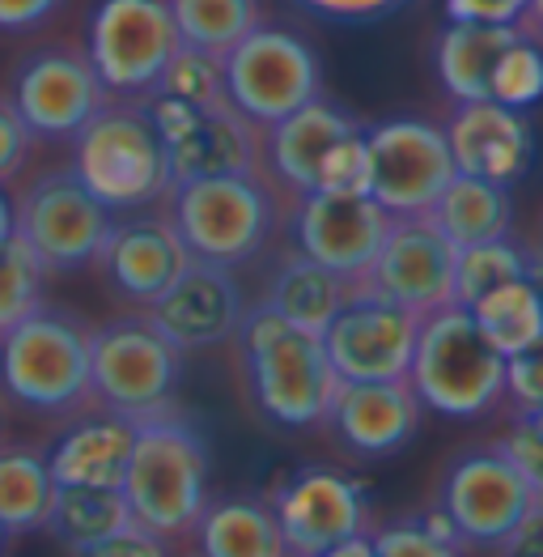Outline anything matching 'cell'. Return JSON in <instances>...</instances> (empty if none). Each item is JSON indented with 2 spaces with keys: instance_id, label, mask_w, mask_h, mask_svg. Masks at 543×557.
Returning <instances> with one entry per match:
<instances>
[{
  "instance_id": "7",
  "label": "cell",
  "mask_w": 543,
  "mask_h": 557,
  "mask_svg": "<svg viewBox=\"0 0 543 557\" xmlns=\"http://www.w3.org/2000/svg\"><path fill=\"white\" fill-rule=\"evenodd\" d=\"M182 349H175L144 311L90 327V409L144 421L175 409L182 383Z\"/></svg>"
},
{
  "instance_id": "20",
  "label": "cell",
  "mask_w": 543,
  "mask_h": 557,
  "mask_svg": "<svg viewBox=\"0 0 543 557\" xmlns=\"http://www.w3.org/2000/svg\"><path fill=\"white\" fill-rule=\"evenodd\" d=\"M242 311H247V298L233 269L204 264V260H187L179 277L166 285V294L144 307L157 332L182 354L217 349L233 341Z\"/></svg>"
},
{
  "instance_id": "1",
  "label": "cell",
  "mask_w": 543,
  "mask_h": 557,
  "mask_svg": "<svg viewBox=\"0 0 543 557\" xmlns=\"http://www.w3.org/2000/svg\"><path fill=\"white\" fill-rule=\"evenodd\" d=\"M238 362L247 374V392L255 409L280 430H315L336 392V371L323 349V336L289 324L268 302L242 311L238 332Z\"/></svg>"
},
{
  "instance_id": "42",
  "label": "cell",
  "mask_w": 543,
  "mask_h": 557,
  "mask_svg": "<svg viewBox=\"0 0 543 557\" xmlns=\"http://www.w3.org/2000/svg\"><path fill=\"white\" fill-rule=\"evenodd\" d=\"M73 557H171V541L144 532L140 523H128L124 532L98 541V545H90V549H77Z\"/></svg>"
},
{
  "instance_id": "25",
  "label": "cell",
  "mask_w": 543,
  "mask_h": 557,
  "mask_svg": "<svg viewBox=\"0 0 543 557\" xmlns=\"http://www.w3.org/2000/svg\"><path fill=\"white\" fill-rule=\"evenodd\" d=\"M191 541L195 557H289L268 498L255 494L209 498L191 528Z\"/></svg>"
},
{
  "instance_id": "11",
  "label": "cell",
  "mask_w": 543,
  "mask_h": 557,
  "mask_svg": "<svg viewBox=\"0 0 543 557\" xmlns=\"http://www.w3.org/2000/svg\"><path fill=\"white\" fill-rule=\"evenodd\" d=\"M182 47L166 0H98L86 55L111 98H144Z\"/></svg>"
},
{
  "instance_id": "8",
  "label": "cell",
  "mask_w": 543,
  "mask_h": 557,
  "mask_svg": "<svg viewBox=\"0 0 543 557\" xmlns=\"http://www.w3.org/2000/svg\"><path fill=\"white\" fill-rule=\"evenodd\" d=\"M229 107L260 133L323 94L315 47L285 26H255L222 55Z\"/></svg>"
},
{
  "instance_id": "30",
  "label": "cell",
  "mask_w": 543,
  "mask_h": 557,
  "mask_svg": "<svg viewBox=\"0 0 543 557\" xmlns=\"http://www.w3.org/2000/svg\"><path fill=\"white\" fill-rule=\"evenodd\" d=\"M132 523L124 490H102V485H55L47 528L68 554L90 549L98 541L124 532Z\"/></svg>"
},
{
  "instance_id": "16",
  "label": "cell",
  "mask_w": 543,
  "mask_h": 557,
  "mask_svg": "<svg viewBox=\"0 0 543 557\" xmlns=\"http://www.w3.org/2000/svg\"><path fill=\"white\" fill-rule=\"evenodd\" d=\"M454 285V247L442 231L420 213V218H395L382 238L378 256L369 260L357 289L387 298L412 315H433L438 307L451 302Z\"/></svg>"
},
{
  "instance_id": "6",
  "label": "cell",
  "mask_w": 543,
  "mask_h": 557,
  "mask_svg": "<svg viewBox=\"0 0 543 557\" xmlns=\"http://www.w3.org/2000/svg\"><path fill=\"white\" fill-rule=\"evenodd\" d=\"M162 213L171 218L191 260L222 269L251 264L276 231V196L264 171L171 184Z\"/></svg>"
},
{
  "instance_id": "33",
  "label": "cell",
  "mask_w": 543,
  "mask_h": 557,
  "mask_svg": "<svg viewBox=\"0 0 543 557\" xmlns=\"http://www.w3.org/2000/svg\"><path fill=\"white\" fill-rule=\"evenodd\" d=\"M182 47L226 55L242 35L260 26V0H166Z\"/></svg>"
},
{
  "instance_id": "13",
  "label": "cell",
  "mask_w": 543,
  "mask_h": 557,
  "mask_svg": "<svg viewBox=\"0 0 543 557\" xmlns=\"http://www.w3.org/2000/svg\"><path fill=\"white\" fill-rule=\"evenodd\" d=\"M144 107L166 140L175 184L260 171V128L247 124L229 107V98L213 107H191L166 94H144Z\"/></svg>"
},
{
  "instance_id": "47",
  "label": "cell",
  "mask_w": 543,
  "mask_h": 557,
  "mask_svg": "<svg viewBox=\"0 0 543 557\" xmlns=\"http://www.w3.org/2000/svg\"><path fill=\"white\" fill-rule=\"evenodd\" d=\"M318 557H378V554H374V541H369V532H362V536H349V541H340V545L323 549Z\"/></svg>"
},
{
  "instance_id": "27",
  "label": "cell",
  "mask_w": 543,
  "mask_h": 557,
  "mask_svg": "<svg viewBox=\"0 0 543 557\" xmlns=\"http://www.w3.org/2000/svg\"><path fill=\"white\" fill-rule=\"evenodd\" d=\"M518 39V26H489V22H451L438 47H433V64H438V82L454 102H484L489 82H493V64L505 47Z\"/></svg>"
},
{
  "instance_id": "28",
  "label": "cell",
  "mask_w": 543,
  "mask_h": 557,
  "mask_svg": "<svg viewBox=\"0 0 543 557\" xmlns=\"http://www.w3.org/2000/svg\"><path fill=\"white\" fill-rule=\"evenodd\" d=\"M425 218L458 251V247H471V243L505 238L514 226V200H509V187L471 180V175H454Z\"/></svg>"
},
{
  "instance_id": "10",
  "label": "cell",
  "mask_w": 543,
  "mask_h": 557,
  "mask_svg": "<svg viewBox=\"0 0 543 557\" xmlns=\"http://www.w3.org/2000/svg\"><path fill=\"white\" fill-rule=\"evenodd\" d=\"M535 503L540 494L531 490V481L514 468L497 443H489L454 456L446 465L433 511L451 523L454 541L463 549H497Z\"/></svg>"
},
{
  "instance_id": "29",
  "label": "cell",
  "mask_w": 543,
  "mask_h": 557,
  "mask_svg": "<svg viewBox=\"0 0 543 557\" xmlns=\"http://www.w3.org/2000/svg\"><path fill=\"white\" fill-rule=\"evenodd\" d=\"M55 498V481L47 468V451L9 443L0 447V532L26 536L43 532Z\"/></svg>"
},
{
  "instance_id": "4",
  "label": "cell",
  "mask_w": 543,
  "mask_h": 557,
  "mask_svg": "<svg viewBox=\"0 0 543 557\" xmlns=\"http://www.w3.org/2000/svg\"><path fill=\"white\" fill-rule=\"evenodd\" d=\"M73 175L111 213H136L166 200L175 184L171 153L144 98H111L73 133Z\"/></svg>"
},
{
  "instance_id": "35",
  "label": "cell",
  "mask_w": 543,
  "mask_h": 557,
  "mask_svg": "<svg viewBox=\"0 0 543 557\" xmlns=\"http://www.w3.org/2000/svg\"><path fill=\"white\" fill-rule=\"evenodd\" d=\"M378 557H463V545L454 541L451 523L438 511L404 515L369 532Z\"/></svg>"
},
{
  "instance_id": "43",
  "label": "cell",
  "mask_w": 543,
  "mask_h": 557,
  "mask_svg": "<svg viewBox=\"0 0 543 557\" xmlns=\"http://www.w3.org/2000/svg\"><path fill=\"white\" fill-rule=\"evenodd\" d=\"M527 0H446V22H489V26H518Z\"/></svg>"
},
{
  "instance_id": "22",
  "label": "cell",
  "mask_w": 543,
  "mask_h": 557,
  "mask_svg": "<svg viewBox=\"0 0 543 557\" xmlns=\"http://www.w3.org/2000/svg\"><path fill=\"white\" fill-rule=\"evenodd\" d=\"M451 145L454 171L489 184H518L535 162V133L527 111L501 107L493 98L484 102H454L451 124L442 128Z\"/></svg>"
},
{
  "instance_id": "15",
  "label": "cell",
  "mask_w": 543,
  "mask_h": 557,
  "mask_svg": "<svg viewBox=\"0 0 543 557\" xmlns=\"http://www.w3.org/2000/svg\"><path fill=\"white\" fill-rule=\"evenodd\" d=\"M289 557H318L323 549L369 532V498L340 468L306 465L276 481L268 494Z\"/></svg>"
},
{
  "instance_id": "23",
  "label": "cell",
  "mask_w": 543,
  "mask_h": 557,
  "mask_svg": "<svg viewBox=\"0 0 543 557\" xmlns=\"http://www.w3.org/2000/svg\"><path fill=\"white\" fill-rule=\"evenodd\" d=\"M357 128L362 124L349 111H340L336 102H327L318 94L315 102L298 107L293 115H285L272 128H264V137H260V162L268 166L272 180L298 200L306 191H318V171H323L327 153L349 137V133H357Z\"/></svg>"
},
{
  "instance_id": "51",
  "label": "cell",
  "mask_w": 543,
  "mask_h": 557,
  "mask_svg": "<svg viewBox=\"0 0 543 557\" xmlns=\"http://www.w3.org/2000/svg\"><path fill=\"white\" fill-rule=\"evenodd\" d=\"M4 541H9V536H4V532H0V549H4Z\"/></svg>"
},
{
  "instance_id": "12",
  "label": "cell",
  "mask_w": 543,
  "mask_h": 557,
  "mask_svg": "<svg viewBox=\"0 0 543 557\" xmlns=\"http://www.w3.org/2000/svg\"><path fill=\"white\" fill-rule=\"evenodd\" d=\"M369 149V196L391 218H420L451 184L454 158L446 133L429 120H387L365 128Z\"/></svg>"
},
{
  "instance_id": "37",
  "label": "cell",
  "mask_w": 543,
  "mask_h": 557,
  "mask_svg": "<svg viewBox=\"0 0 543 557\" xmlns=\"http://www.w3.org/2000/svg\"><path fill=\"white\" fill-rule=\"evenodd\" d=\"M489 98L501 102V107H514V111H527V107L543 102V47L535 39H527L522 30L497 55Z\"/></svg>"
},
{
  "instance_id": "2",
  "label": "cell",
  "mask_w": 543,
  "mask_h": 557,
  "mask_svg": "<svg viewBox=\"0 0 543 557\" xmlns=\"http://www.w3.org/2000/svg\"><path fill=\"white\" fill-rule=\"evenodd\" d=\"M213 456L204 434L179 409L136 421V443L124 472V498L132 523L162 541L191 536L200 511L209 507Z\"/></svg>"
},
{
  "instance_id": "44",
  "label": "cell",
  "mask_w": 543,
  "mask_h": 557,
  "mask_svg": "<svg viewBox=\"0 0 543 557\" xmlns=\"http://www.w3.org/2000/svg\"><path fill=\"white\" fill-rule=\"evenodd\" d=\"M315 13L331 17V22H378L387 13H395L404 0H302Z\"/></svg>"
},
{
  "instance_id": "52",
  "label": "cell",
  "mask_w": 543,
  "mask_h": 557,
  "mask_svg": "<svg viewBox=\"0 0 543 557\" xmlns=\"http://www.w3.org/2000/svg\"><path fill=\"white\" fill-rule=\"evenodd\" d=\"M191 557H195V554H191Z\"/></svg>"
},
{
  "instance_id": "41",
  "label": "cell",
  "mask_w": 543,
  "mask_h": 557,
  "mask_svg": "<svg viewBox=\"0 0 543 557\" xmlns=\"http://www.w3.org/2000/svg\"><path fill=\"white\" fill-rule=\"evenodd\" d=\"M30 145H35L30 128L22 124V115L9 102V94H0V187L13 184L22 175V166L30 158Z\"/></svg>"
},
{
  "instance_id": "48",
  "label": "cell",
  "mask_w": 543,
  "mask_h": 557,
  "mask_svg": "<svg viewBox=\"0 0 543 557\" xmlns=\"http://www.w3.org/2000/svg\"><path fill=\"white\" fill-rule=\"evenodd\" d=\"M518 30L543 47V0H527V13H522V22H518Z\"/></svg>"
},
{
  "instance_id": "49",
  "label": "cell",
  "mask_w": 543,
  "mask_h": 557,
  "mask_svg": "<svg viewBox=\"0 0 543 557\" xmlns=\"http://www.w3.org/2000/svg\"><path fill=\"white\" fill-rule=\"evenodd\" d=\"M13 238V200L4 196V187H0V247Z\"/></svg>"
},
{
  "instance_id": "24",
  "label": "cell",
  "mask_w": 543,
  "mask_h": 557,
  "mask_svg": "<svg viewBox=\"0 0 543 557\" xmlns=\"http://www.w3.org/2000/svg\"><path fill=\"white\" fill-rule=\"evenodd\" d=\"M136 443V421L106 413V409H81L73 425L47 447V468L55 485H102L119 490L128 456Z\"/></svg>"
},
{
  "instance_id": "38",
  "label": "cell",
  "mask_w": 543,
  "mask_h": 557,
  "mask_svg": "<svg viewBox=\"0 0 543 557\" xmlns=\"http://www.w3.org/2000/svg\"><path fill=\"white\" fill-rule=\"evenodd\" d=\"M318 191H365L369 196V149H365V128L340 140L323 171H318Z\"/></svg>"
},
{
  "instance_id": "14",
  "label": "cell",
  "mask_w": 543,
  "mask_h": 557,
  "mask_svg": "<svg viewBox=\"0 0 543 557\" xmlns=\"http://www.w3.org/2000/svg\"><path fill=\"white\" fill-rule=\"evenodd\" d=\"M9 102L35 140H73V133L106 102V90L86 47L47 44L13 69Z\"/></svg>"
},
{
  "instance_id": "32",
  "label": "cell",
  "mask_w": 543,
  "mask_h": 557,
  "mask_svg": "<svg viewBox=\"0 0 543 557\" xmlns=\"http://www.w3.org/2000/svg\"><path fill=\"white\" fill-rule=\"evenodd\" d=\"M518 277H535V260L509 234L505 238H489V243L458 247L454 251L451 302L454 307H476L484 294H493V289H501V285H509V281Z\"/></svg>"
},
{
  "instance_id": "45",
  "label": "cell",
  "mask_w": 543,
  "mask_h": 557,
  "mask_svg": "<svg viewBox=\"0 0 543 557\" xmlns=\"http://www.w3.org/2000/svg\"><path fill=\"white\" fill-rule=\"evenodd\" d=\"M493 554L497 557H543V498L518 519V528L501 541Z\"/></svg>"
},
{
  "instance_id": "46",
  "label": "cell",
  "mask_w": 543,
  "mask_h": 557,
  "mask_svg": "<svg viewBox=\"0 0 543 557\" xmlns=\"http://www.w3.org/2000/svg\"><path fill=\"white\" fill-rule=\"evenodd\" d=\"M60 9V0H0V30H35Z\"/></svg>"
},
{
  "instance_id": "50",
  "label": "cell",
  "mask_w": 543,
  "mask_h": 557,
  "mask_svg": "<svg viewBox=\"0 0 543 557\" xmlns=\"http://www.w3.org/2000/svg\"><path fill=\"white\" fill-rule=\"evenodd\" d=\"M531 260H535V281H540V285H543V234H540V251H535Z\"/></svg>"
},
{
  "instance_id": "5",
  "label": "cell",
  "mask_w": 543,
  "mask_h": 557,
  "mask_svg": "<svg viewBox=\"0 0 543 557\" xmlns=\"http://www.w3.org/2000/svg\"><path fill=\"white\" fill-rule=\"evenodd\" d=\"M407 383L429 413L467 421L505 400V358L480 332L467 307H438L420 320Z\"/></svg>"
},
{
  "instance_id": "36",
  "label": "cell",
  "mask_w": 543,
  "mask_h": 557,
  "mask_svg": "<svg viewBox=\"0 0 543 557\" xmlns=\"http://www.w3.org/2000/svg\"><path fill=\"white\" fill-rule=\"evenodd\" d=\"M149 94H166L191 107H213L226 102V73H222V55L200 51V47H179L171 55V64L162 69L157 86Z\"/></svg>"
},
{
  "instance_id": "21",
  "label": "cell",
  "mask_w": 543,
  "mask_h": 557,
  "mask_svg": "<svg viewBox=\"0 0 543 557\" xmlns=\"http://www.w3.org/2000/svg\"><path fill=\"white\" fill-rule=\"evenodd\" d=\"M420 418H425V405L407 379H374V383L340 379L323 413V430H331V438L349 456L382 460L412 443Z\"/></svg>"
},
{
  "instance_id": "34",
  "label": "cell",
  "mask_w": 543,
  "mask_h": 557,
  "mask_svg": "<svg viewBox=\"0 0 543 557\" xmlns=\"http://www.w3.org/2000/svg\"><path fill=\"white\" fill-rule=\"evenodd\" d=\"M47 277L51 273L43 269V260L17 234L0 247V332L26 320L35 307H43Z\"/></svg>"
},
{
  "instance_id": "17",
  "label": "cell",
  "mask_w": 543,
  "mask_h": 557,
  "mask_svg": "<svg viewBox=\"0 0 543 557\" xmlns=\"http://www.w3.org/2000/svg\"><path fill=\"white\" fill-rule=\"evenodd\" d=\"M420 315L404 307L353 289V298L323 327V349L331 358L336 379L374 383V379H407L412 349H416Z\"/></svg>"
},
{
  "instance_id": "39",
  "label": "cell",
  "mask_w": 543,
  "mask_h": 557,
  "mask_svg": "<svg viewBox=\"0 0 543 557\" xmlns=\"http://www.w3.org/2000/svg\"><path fill=\"white\" fill-rule=\"evenodd\" d=\"M497 447L514 460V468L531 481V490L543 498V409L514 413V425L501 434Z\"/></svg>"
},
{
  "instance_id": "19",
  "label": "cell",
  "mask_w": 543,
  "mask_h": 557,
  "mask_svg": "<svg viewBox=\"0 0 543 557\" xmlns=\"http://www.w3.org/2000/svg\"><path fill=\"white\" fill-rule=\"evenodd\" d=\"M187 247L175 234L166 213H149V209H136V213H115L111 231L102 238L93 264L102 281L111 285L115 298L132 302L136 311H144L149 302H157L166 294V285L179 277L182 264H187Z\"/></svg>"
},
{
  "instance_id": "31",
  "label": "cell",
  "mask_w": 543,
  "mask_h": 557,
  "mask_svg": "<svg viewBox=\"0 0 543 557\" xmlns=\"http://www.w3.org/2000/svg\"><path fill=\"white\" fill-rule=\"evenodd\" d=\"M467 311L480 324V332L493 341L501 358H514L543 336V285L535 277H518L484 294Z\"/></svg>"
},
{
  "instance_id": "3",
  "label": "cell",
  "mask_w": 543,
  "mask_h": 557,
  "mask_svg": "<svg viewBox=\"0 0 543 557\" xmlns=\"http://www.w3.org/2000/svg\"><path fill=\"white\" fill-rule=\"evenodd\" d=\"M90 327L77 311L43 302L0 332V396L39 418L90 409Z\"/></svg>"
},
{
  "instance_id": "40",
  "label": "cell",
  "mask_w": 543,
  "mask_h": 557,
  "mask_svg": "<svg viewBox=\"0 0 543 557\" xmlns=\"http://www.w3.org/2000/svg\"><path fill=\"white\" fill-rule=\"evenodd\" d=\"M505 400L514 405V413L543 409V336L522 354L505 358Z\"/></svg>"
},
{
  "instance_id": "9",
  "label": "cell",
  "mask_w": 543,
  "mask_h": 557,
  "mask_svg": "<svg viewBox=\"0 0 543 557\" xmlns=\"http://www.w3.org/2000/svg\"><path fill=\"white\" fill-rule=\"evenodd\" d=\"M115 213L73 175V166L39 171L13 196V234L43 260L47 273L93 264Z\"/></svg>"
},
{
  "instance_id": "18",
  "label": "cell",
  "mask_w": 543,
  "mask_h": 557,
  "mask_svg": "<svg viewBox=\"0 0 543 557\" xmlns=\"http://www.w3.org/2000/svg\"><path fill=\"white\" fill-rule=\"evenodd\" d=\"M391 222L365 191H306L293 200V247L340 277L362 281Z\"/></svg>"
},
{
  "instance_id": "26",
  "label": "cell",
  "mask_w": 543,
  "mask_h": 557,
  "mask_svg": "<svg viewBox=\"0 0 543 557\" xmlns=\"http://www.w3.org/2000/svg\"><path fill=\"white\" fill-rule=\"evenodd\" d=\"M353 289H357V281L323 269V264H315L311 256H302V251L293 247V251L276 264V273H272V281H268V294H264L260 302H268L280 320H289V324L323 336V327L336 320V311L353 298Z\"/></svg>"
}]
</instances>
